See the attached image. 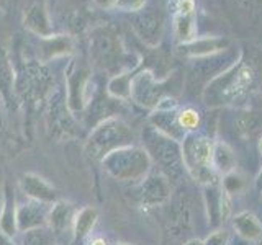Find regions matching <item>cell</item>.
Wrapping results in <instances>:
<instances>
[{
  "label": "cell",
  "instance_id": "cell-7",
  "mask_svg": "<svg viewBox=\"0 0 262 245\" xmlns=\"http://www.w3.org/2000/svg\"><path fill=\"white\" fill-rule=\"evenodd\" d=\"M172 141H174V139H164V141L151 144V147L154 151L156 159H158V162L162 165V168L170 170V174H177L184 160L177 149V145Z\"/></svg>",
  "mask_w": 262,
  "mask_h": 245
},
{
  "label": "cell",
  "instance_id": "cell-13",
  "mask_svg": "<svg viewBox=\"0 0 262 245\" xmlns=\"http://www.w3.org/2000/svg\"><path fill=\"white\" fill-rule=\"evenodd\" d=\"M12 84H13V69L10 65V59H8L5 49L0 47V90L7 93L12 88Z\"/></svg>",
  "mask_w": 262,
  "mask_h": 245
},
{
  "label": "cell",
  "instance_id": "cell-16",
  "mask_svg": "<svg viewBox=\"0 0 262 245\" xmlns=\"http://www.w3.org/2000/svg\"><path fill=\"white\" fill-rule=\"evenodd\" d=\"M95 216H97V212L94 209H84L79 214L77 217V227H76V234L80 237V235H84L90 227L94 226L95 223Z\"/></svg>",
  "mask_w": 262,
  "mask_h": 245
},
{
  "label": "cell",
  "instance_id": "cell-21",
  "mask_svg": "<svg viewBox=\"0 0 262 245\" xmlns=\"http://www.w3.org/2000/svg\"><path fill=\"white\" fill-rule=\"evenodd\" d=\"M259 149H260V152H262V139H260V144H259Z\"/></svg>",
  "mask_w": 262,
  "mask_h": 245
},
{
  "label": "cell",
  "instance_id": "cell-1",
  "mask_svg": "<svg viewBox=\"0 0 262 245\" xmlns=\"http://www.w3.org/2000/svg\"><path fill=\"white\" fill-rule=\"evenodd\" d=\"M213 145L208 139H187L182 149V160L192 177L200 182H211L213 178Z\"/></svg>",
  "mask_w": 262,
  "mask_h": 245
},
{
  "label": "cell",
  "instance_id": "cell-20",
  "mask_svg": "<svg viewBox=\"0 0 262 245\" xmlns=\"http://www.w3.org/2000/svg\"><path fill=\"white\" fill-rule=\"evenodd\" d=\"M185 245H203V242H200V240H190V242H187Z\"/></svg>",
  "mask_w": 262,
  "mask_h": 245
},
{
  "label": "cell",
  "instance_id": "cell-15",
  "mask_svg": "<svg viewBox=\"0 0 262 245\" xmlns=\"http://www.w3.org/2000/svg\"><path fill=\"white\" fill-rule=\"evenodd\" d=\"M177 121H179V126L184 131H195L200 126V114L199 111L187 108L177 114Z\"/></svg>",
  "mask_w": 262,
  "mask_h": 245
},
{
  "label": "cell",
  "instance_id": "cell-12",
  "mask_svg": "<svg viewBox=\"0 0 262 245\" xmlns=\"http://www.w3.org/2000/svg\"><path fill=\"white\" fill-rule=\"evenodd\" d=\"M94 4L105 10H139L144 5V0H94Z\"/></svg>",
  "mask_w": 262,
  "mask_h": 245
},
{
  "label": "cell",
  "instance_id": "cell-11",
  "mask_svg": "<svg viewBox=\"0 0 262 245\" xmlns=\"http://www.w3.org/2000/svg\"><path fill=\"white\" fill-rule=\"evenodd\" d=\"M213 165H215L220 172L228 174V172L233 170L234 165V157L231 151L228 149L225 144H218L213 151Z\"/></svg>",
  "mask_w": 262,
  "mask_h": 245
},
{
  "label": "cell",
  "instance_id": "cell-8",
  "mask_svg": "<svg viewBox=\"0 0 262 245\" xmlns=\"http://www.w3.org/2000/svg\"><path fill=\"white\" fill-rule=\"evenodd\" d=\"M233 226L237 231V234L243 235L248 240H256L262 235V226L259 224V220L254 217L249 212H241L237 214L233 220Z\"/></svg>",
  "mask_w": 262,
  "mask_h": 245
},
{
  "label": "cell",
  "instance_id": "cell-17",
  "mask_svg": "<svg viewBox=\"0 0 262 245\" xmlns=\"http://www.w3.org/2000/svg\"><path fill=\"white\" fill-rule=\"evenodd\" d=\"M177 15L192 16L195 13V0H177Z\"/></svg>",
  "mask_w": 262,
  "mask_h": 245
},
{
  "label": "cell",
  "instance_id": "cell-5",
  "mask_svg": "<svg viewBox=\"0 0 262 245\" xmlns=\"http://www.w3.org/2000/svg\"><path fill=\"white\" fill-rule=\"evenodd\" d=\"M74 51V41L69 35H53L49 38L39 39V61L49 62L56 57H61L66 54H71Z\"/></svg>",
  "mask_w": 262,
  "mask_h": 245
},
{
  "label": "cell",
  "instance_id": "cell-10",
  "mask_svg": "<svg viewBox=\"0 0 262 245\" xmlns=\"http://www.w3.org/2000/svg\"><path fill=\"white\" fill-rule=\"evenodd\" d=\"M49 118L53 119V125L59 129H69L71 128V116L69 113L66 111V105L64 102L59 98H56V100L51 103V108H49Z\"/></svg>",
  "mask_w": 262,
  "mask_h": 245
},
{
  "label": "cell",
  "instance_id": "cell-6",
  "mask_svg": "<svg viewBox=\"0 0 262 245\" xmlns=\"http://www.w3.org/2000/svg\"><path fill=\"white\" fill-rule=\"evenodd\" d=\"M25 93L30 96H41L43 95L49 84H51V79H49L48 72L43 69V65L36 64V62H30L25 67Z\"/></svg>",
  "mask_w": 262,
  "mask_h": 245
},
{
  "label": "cell",
  "instance_id": "cell-2",
  "mask_svg": "<svg viewBox=\"0 0 262 245\" xmlns=\"http://www.w3.org/2000/svg\"><path fill=\"white\" fill-rule=\"evenodd\" d=\"M115 177L120 178H139L146 174L149 167V159L144 151L128 147V149H118L108 154V157L103 160Z\"/></svg>",
  "mask_w": 262,
  "mask_h": 245
},
{
  "label": "cell",
  "instance_id": "cell-9",
  "mask_svg": "<svg viewBox=\"0 0 262 245\" xmlns=\"http://www.w3.org/2000/svg\"><path fill=\"white\" fill-rule=\"evenodd\" d=\"M151 182H147L146 188H143L144 200L149 203H161L169 196V185L166 182V178L154 175L149 178Z\"/></svg>",
  "mask_w": 262,
  "mask_h": 245
},
{
  "label": "cell",
  "instance_id": "cell-18",
  "mask_svg": "<svg viewBox=\"0 0 262 245\" xmlns=\"http://www.w3.org/2000/svg\"><path fill=\"white\" fill-rule=\"evenodd\" d=\"M228 243V234L225 231H216L207 237L203 245H226Z\"/></svg>",
  "mask_w": 262,
  "mask_h": 245
},
{
  "label": "cell",
  "instance_id": "cell-3",
  "mask_svg": "<svg viewBox=\"0 0 262 245\" xmlns=\"http://www.w3.org/2000/svg\"><path fill=\"white\" fill-rule=\"evenodd\" d=\"M133 137L131 131L128 126H125L120 121H106L102 126H98L94 134L90 136L87 149L90 155H106L110 154L112 149H117V147L128 144L129 139Z\"/></svg>",
  "mask_w": 262,
  "mask_h": 245
},
{
  "label": "cell",
  "instance_id": "cell-14",
  "mask_svg": "<svg viewBox=\"0 0 262 245\" xmlns=\"http://www.w3.org/2000/svg\"><path fill=\"white\" fill-rule=\"evenodd\" d=\"M176 35L180 41H187L193 39V15L192 16H184V15H177L176 18Z\"/></svg>",
  "mask_w": 262,
  "mask_h": 245
},
{
  "label": "cell",
  "instance_id": "cell-4",
  "mask_svg": "<svg viewBox=\"0 0 262 245\" xmlns=\"http://www.w3.org/2000/svg\"><path fill=\"white\" fill-rule=\"evenodd\" d=\"M23 24L30 33H33L35 36L41 38H49L54 35V27L53 21L49 18V13L46 10V7L39 2L31 4L23 15Z\"/></svg>",
  "mask_w": 262,
  "mask_h": 245
},
{
  "label": "cell",
  "instance_id": "cell-19",
  "mask_svg": "<svg viewBox=\"0 0 262 245\" xmlns=\"http://www.w3.org/2000/svg\"><path fill=\"white\" fill-rule=\"evenodd\" d=\"M92 245H106V243H105L103 239H95V240L92 242Z\"/></svg>",
  "mask_w": 262,
  "mask_h": 245
}]
</instances>
